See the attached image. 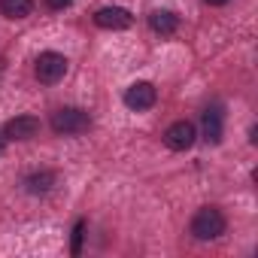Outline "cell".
I'll use <instances>...</instances> for the list:
<instances>
[{
	"mask_svg": "<svg viewBox=\"0 0 258 258\" xmlns=\"http://www.w3.org/2000/svg\"><path fill=\"white\" fill-rule=\"evenodd\" d=\"M40 134V118L37 115H16L4 124V140H34Z\"/></svg>",
	"mask_w": 258,
	"mask_h": 258,
	"instance_id": "6",
	"label": "cell"
},
{
	"mask_svg": "<svg viewBox=\"0 0 258 258\" xmlns=\"http://www.w3.org/2000/svg\"><path fill=\"white\" fill-rule=\"evenodd\" d=\"M222 134H225V115L219 106H210L204 112V140L216 146V143H222Z\"/></svg>",
	"mask_w": 258,
	"mask_h": 258,
	"instance_id": "8",
	"label": "cell"
},
{
	"mask_svg": "<svg viewBox=\"0 0 258 258\" xmlns=\"http://www.w3.org/2000/svg\"><path fill=\"white\" fill-rule=\"evenodd\" d=\"M158 100V91L152 82H131L124 88V106L134 109V112H143V109H152Z\"/></svg>",
	"mask_w": 258,
	"mask_h": 258,
	"instance_id": "4",
	"label": "cell"
},
{
	"mask_svg": "<svg viewBox=\"0 0 258 258\" xmlns=\"http://www.w3.org/2000/svg\"><path fill=\"white\" fill-rule=\"evenodd\" d=\"M131 22H134V16L121 7H103L94 13V25L103 31H124V28H131Z\"/></svg>",
	"mask_w": 258,
	"mask_h": 258,
	"instance_id": "7",
	"label": "cell"
},
{
	"mask_svg": "<svg viewBox=\"0 0 258 258\" xmlns=\"http://www.w3.org/2000/svg\"><path fill=\"white\" fill-rule=\"evenodd\" d=\"M91 127V115L79 106H61L52 112V131L61 137H73V134H85Z\"/></svg>",
	"mask_w": 258,
	"mask_h": 258,
	"instance_id": "1",
	"label": "cell"
},
{
	"mask_svg": "<svg viewBox=\"0 0 258 258\" xmlns=\"http://www.w3.org/2000/svg\"><path fill=\"white\" fill-rule=\"evenodd\" d=\"M195 140H198V131H195V124L185 121V118H182V121H173L167 131H164V143H167V149H173V152L191 149Z\"/></svg>",
	"mask_w": 258,
	"mask_h": 258,
	"instance_id": "5",
	"label": "cell"
},
{
	"mask_svg": "<svg viewBox=\"0 0 258 258\" xmlns=\"http://www.w3.org/2000/svg\"><path fill=\"white\" fill-rule=\"evenodd\" d=\"M207 4H210V7H225L228 0H207Z\"/></svg>",
	"mask_w": 258,
	"mask_h": 258,
	"instance_id": "14",
	"label": "cell"
},
{
	"mask_svg": "<svg viewBox=\"0 0 258 258\" xmlns=\"http://www.w3.org/2000/svg\"><path fill=\"white\" fill-rule=\"evenodd\" d=\"M46 7H49V10H55V13H61V10L73 7V0H46Z\"/></svg>",
	"mask_w": 258,
	"mask_h": 258,
	"instance_id": "13",
	"label": "cell"
},
{
	"mask_svg": "<svg viewBox=\"0 0 258 258\" xmlns=\"http://www.w3.org/2000/svg\"><path fill=\"white\" fill-rule=\"evenodd\" d=\"M34 13V0H0V16L7 19H28Z\"/></svg>",
	"mask_w": 258,
	"mask_h": 258,
	"instance_id": "11",
	"label": "cell"
},
{
	"mask_svg": "<svg viewBox=\"0 0 258 258\" xmlns=\"http://www.w3.org/2000/svg\"><path fill=\"white\" fill-rule=\"evenodd\" d=\"M82 240H85V219H79L73 225V246H70V255H79L82 252Z\"/></svg>",
	"mask_w": 258,
	"mask_h": 258,
	"instance_id": "12",
	"label": "cell"
},
{
	"mask_svg": "<svg viewBox=\"0 0 258 258\" xmlns=\"http://www.w3.org/2000/svg\"><path fill=\"white\" fill-rule=\"evenodd\" d=\"M55 182H58V176H55L52 170H37V173L25 176V188H28L31 195H49V191L55 188Z\"/></svg>",
	"mask_w": 258,
	"mask_h": 258,
	"instance_id": "10",
	"label": "cell"
},
{
	"mask_svg": "<svg viewBox=\"0 0 258 258\" xmlns=\"http://www.w3.org/2000/svg\"><path fill=\"white\" fill-rule=\"evenodd\" d=\"M149 28H152L155 34H161V37H170V34H176V28H179V16L170 13V10H155V13L149 16Z\"/></svg>",
	"mask_w": 258,
	"mask_h": 258,
	"instance_id": "9",
	"label": "cell"
},
{
	"mask_svg": "<svg viewBox=\"0 0 258 258\" xmlns=\"http://www.w3.org/2000/svg\"><path fill=\"white\" fill-rule=\"evenodd\" d=\"M225 216H222V210H216V207H201L195 216H191V237L195 240H216V237H222L225 234Z\"/></svg>",
	"mask_w": 258,
	"mask_h": 258,
	"instance_id": "2",
	"label": "cell"
},
{
	"mask_svg": "<svg viewBox=\"0 0 258 258\" xmlns=\"http://www.w3.org/2000/svg\"><path fill=\"white\" fill-rule=\"evenodd\" d=\"M64 73H67V58L58 55V52H43V55L37 58V64H34V76H37L43 85L61 82Z\"/></svg>",
	"mask_w": 258,
	"mask_h": 258,
	"instance_id": "3",
	"label": "cell"
}]
</instances>
